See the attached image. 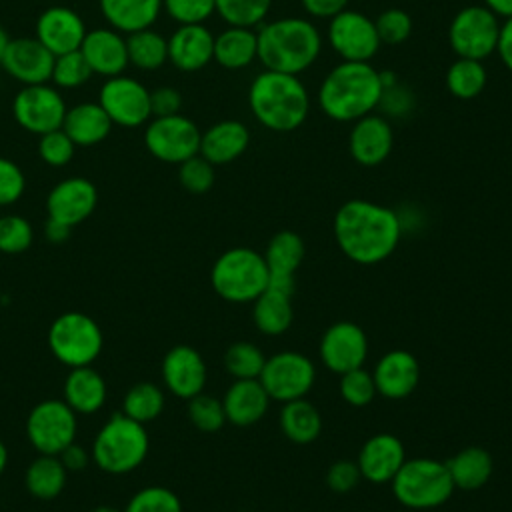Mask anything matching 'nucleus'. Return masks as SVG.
Instances as JSON below:
<instances>
[{
	"mask_svg": "<svg viewBox=\"0 0 512 512\" xmlns=\"http://www.w3.org/2000/svg\"><path fill=\"white\" fill-rule=\"evenodd\" d=\"M334 240L340 252L362 266L384 262L394 254L402 236V220L396 210L364 200H346L332 220Z\"/></svg>",
	"mask_w": 512,
	"mask_h": 512,
	"instance_id": "f257e3e1",
	"label": "nucleus"
},
{
	"mask_svg": "<svg viewBox=\"0 0 512 512\" xmlns=\"http://www.w3.org/2000/svg\"><path fill=\"white\" fill-rule=\"evenodd\" d=\"M380 70L370 62H346L332 66L316 92L320 112L334 122H354L376 112L382 98Z\"/></svg>",
	"mask_w": 512,
	"mask_h": 512,
	"instance_id": "f03ea898",
	"label": "nucleus"
},
{
	"mask_svg": "<svg viewBox=\"0 0 512 512\" xmlns=\"http://www.w3.org/2000/svg\"><path fill=\"white\" fill-rule=\"evenodd\" d=\"M258 34V62L266 70L300 76L316 64L322 52V32L308 16H280L262 22Z\"/></svg>",
	"mask_w": 512,
	"mask_h": 512,
	"instance_id": "7ed1b4c3",
	"label": "nucleus"
},
{
	"mask_svg": "<svg viewBox=\"0 0 512 512\" xmlns=\"http://www.w3.org/2000/svg\"><path fill=\"white\" fill-rule=\"evenodd\" d=\"M248 108L266 130L288 134L306 122L310 94L300 76L264 68L248 86Z\"/></svg>",
	"mask_w": 512,
	"mask_h": 512,
	"instance_id": "20e7f679",
	"label": "nucleus"
},
{
	"mask_svg": "<svg viewBox=\"0 0 512 512\" xmlns=\"http://www.w3.org/2000/svg\"><path fill=\"white\" fill-rule=\"evenodd\" d=\"M148 448L150 438L144 424L118 412L94 436L90 456L106 474H128L144 462Z\"/></svg>",
	"mask_w": 512,
	"mask_h": 512,
	"instance_id": "39448f33",
	"label": "nucleus"
},
{
	"mask_svg": "<svg viewBox=\"0 0 512 512\" xmlns=\"http://www.w3.org/2000/svg\"><path fill=\"white\" fill-rule=\"evenodd\" d=\"M268 274L270 272L262 252L248 246H234L224 250L214 260L210 284L222 300L232 304H248L266 290Z\"/></svg>",
	"mask_w": 512,
	"mask_h": 512,
	"instance_id": "423d86ee",
	"label": "nucleus"
},
{
	"mask_svg": "<svg viewBox=\"0 0 512 512\" xmlns=\"http://www.w3.org/2000/svg\"><path fill=\"white\" fill-rule=\"evenodd\" d=\"M390 486L398 504L410 510L440 508L456 490L446 462L428 456L406 458Z\"/></svg>",
	"mask_w": 512,
	"mask_h": 512,
	"instance_id": "0eeeda50",
	"label": "nucleus"
},
{
	"mask_svg": "<svg viewBox=\"0 0 512 512\" xmlns=\"http://www.w3.org/2000/svg\"><path fill=\"white\" fill-rule=\"evenodd\" d=\"M104 336L98 322L84 312H64L48 328V348L52 356L68 366H90L102 352Z\"/></svg>",
	"mask_w": 512,
	"mask_h": 512,
	"instance_id": "6e6552de",
	"label": "nucleus"
},
{
	"mask_svg": "<svg viewBox=\"0 0 512 512\" xmlns=\"http://www.w3.org/2000/svg\"><path fill=\"white\" fill-rule=\"evenodd\" d=\"M502 20L482 4L460 8L448 24V44L456 58L486 60L496 54Z\"/></svg>",
	"mask_w": 512,
	"mask_h": 512,
	"instance_id": "1a4fd4ad",
	"label": "nucleus"
},
{
	"mask_svg": "<svg viewBox=\"0 0 512 512\" xmlns=\"http://www.w3.org/2000/svg\"><path fill=\"white\" fill-rule=\"evenodd\" d=\"M78 414L62 400L38 402L26 418V438L38 454L58 456L68 444L76 442Z\"/></svg>",
	"mask_w": 512,
	"mask_h": 512,
	"instance_id": "9d476101",
	"label": "nucleus"
},
{
	"mask_svg": "<svg viewBox=\"0 0 512 512\" xmlns=\"http://www.w3.org/2000/svg\"><path fill=\"white\" fill-rule=\"evenodd\" d=\"M258 380L268 392L270 400L284 404L308 396L316 382V366L302 352L282 350L266 356Z\"/></svg>",
	"mask_w": 512,
	"mask_h": 512,
	"instance_id": "9b49d317",
	"label": "nucleus"
},
{
	"mask_svg": "<svg viewBox=\"0 0 512 512\" xmlns=\"http://www.w3.org/2000/svg\"><path fill=\"white\" fill-rule=\"evenodd\" d=\"M200 128L184 114L154 116L144 128V146L160 162L180 164L200 152Z\"/></svg>",
	"mask_w": 512,
	"mask_h": 512,
	"instance_id": "f8f14e48",
	"label": "nucleus"
},
{
	"mask_svg": "<svg viewBox=\"0 0 512 512\" xmlns=\"http://www.w3.org/2000/svg\"><path fill=\"white\" fill-rule=\"evenodd\" d=\"M326 38L330 48L346 62H370L382 46L374 18L354 8H346L328 20Z\"/></svg>",
	"mask_w": 512,
	"mask_h": 512,
	"instance_id": "ddd939ff",
	"label": "nucleus"
},
{
	"mask_svg": "<svg viewBox=\"0 0 512 512\" xmlns=\"http://www.w3.org/2000/svg\"><path fill=\"white\" fill-rule=\"evenodd\" d=\"M66 110L64 96L48 82L22 86L12 100V116L16 124L38 136L62 128Z\"/></svg>",
	"mask_w": 512,
	"mask_h": 512,
	"instance_id": "4468645a",
	"label": "nucleus"
},
{
	"mask_svg": "<svg viewBox=\"0 0 512 512\" xmlns=\"http://www.w3.org/2000/svg\"><path fill=\"white\" fill-rule=\"evenodd\" d=\"M98 104L114 126L138 128L152 118L150 90L140 80L126 74L104 80L98 92Z\"/></svg>",
	"mask_w": 512,
	"mask_h": 512,
	"instance_id": "2eb2a0df",
	"label": "nucleus"
},
{
	"mask_svg": "<svg viewBox=\"0 0 512 512\" xmlns=\"http://www.w3.org/2000/svg\"><path fill=\"white\" fill-rule=\"evenodd\" d=\"M318 358L334 374L364 366L368 358V336L364 328L350 320L330 324L318 344Z\"/></svg>",
	"mask_w": 512,
	"mask_h": 512,
	"instance_id": "dca6fc26",
	"label": "nucleus"
},
{
	"mask_svg": "<svg viewBox=\"0 0 512 512\" xmlns=\"http://www.w3.org/2000/svg\"><path fill=\"white\" fill-rule=\"evenodd\" d=\"M160 372L166 390L182 400H190L204 392L208 380V368L202 354L188 344L172 346L162 358Z\"/></svg>",
	"mask_w": 512,
	"mask_h": 512,
	"instance_id": "f3484780",
	"label": "nucleus"
},
{
	"mask_svg": "<svg viewBox=\"0 0 512 512\" xmlns=\"http://www.w3.org/2000/svg\"><path fill=\"white\" fill-rule=\"evenodd\" d=\"M394 148V130L386 116L366 114L352 122L348 132V152L352 160L364 168L380 166Z\"/></svg>",
	"mask_w": 512,
	"mask_h": 512,
	"instance_id": "a211bd4d",
	"label": "nucleus"
},
{
	"mask_svg": "<svg viewBox=\"0 0 512 512\" xmlns=\"http://www.w3.org/2000/svg\"><path fill=\"white\" fill-rule=\"evenodd\" d=\"M54 54L34 36H22V38H10L2 68L4 72L20 82L22 86L32 84H44L52 76L54 66Z\"/></svg>",
	"mask_w": 512,
	"mask_h": 512,
	"instance_id": "6ab92c4d",
	"label": "nucleus"
},
{
	"mask_svg": "<svg viewBox=\"0 0 512 512\" xmlns=\"http://www.w3.org/2000/svg\"><path fill=\"white\" fill-rule=\"evenodd\" d=\"M96 204L98 190L84 176H70L60 180L46 196L48 218L64 222L72 228L84 222L96 210Z\"/></svg>",
	"mask_w": 512,
	"mask_h": 512,
	"instance_id": "aec40b11",
	"label": "nucleus"
},
{
	"mask_svg": "<svg viewBox=\"0 0 512 512\" xmlns=\"http://www.w3.org/2000/svg\"><path fill=\"white\" fill-rule=\"evenodd\" d=\"M372 378L378 396L386 400H404L420 382V362L412 352L394 348L376 360Z\"/></svg>",
	"mask_w": 512,
	"mask_h": 512,
	"instance_id": "412c9836",
	"label": "nucleus"
},
{
	"mask_svg": "<svg viewBox=\"0 0 512 512\" xmlns=\"http://www.w3.org/2000/svg\"><path fill=\"white\" fill-rule=\"evenodd\" d=\"M404 460V444L390 432H378L366 438L356 456L362 480L372 484H390Z\"/></svg>",
	"mask_w": 512,
	"mask_h": 512,
	"instance_id": "4be33fe9",
	"label": "nucleus"
},
{
	"mask_svg": "<svg viewBox=\"0 0 512 512\" xmlns=\"http://www.w3.org/2000/svg\"><path fill=\"white\" fill-rule=\"evenodd\" d=\"M86 32L80 14L68 6H50L36 20V38L54 56L80 50Z\"/></svg>",
	"mask_w": 512,
	"mask_h": 512,
	"instance_id": "5701e85b",
	"label": "nucleus"
},
{
	"mask_svg": "<svg viewBox=\"0 0 512 512\" xmlns=\"http://www.w3.org/2000/svg\"><path fill=\"white\" fill-rule=\"evenodd\" d=\"M80 52L92 74L112 78L124 74L128 68L126 36L110 26L88 30L80 44Z\"/></svg>",
	"mask_w": 512,
	"mask_h": 512,
	"instance_id": "b1692460",
	"label": "nucleus"
},
{
	"mask_svg": "<svg viewBox=\"0 0 512 512\" xmlns=\"http://www.w3.org/2000/svg\"><path fill=\"white\" fill-rule=\"evenodd\" d=\"M214 60V34L206 24H180L168 36V62L180 72H198Z\"/></svg>",
	"mask_w": 512,
	"mask_h": 512,
	"instance_id": "393cba45",
	"label": "nucleus"
},
{
	"mask_svg": "<svg viewBox=\"0 0 512 512\" xmlns=\"http://www.w3.org/2000/svg\"><path fill=\"white\" fill-rule=\"evenodd\" d=\"M270 402L272 400L258 378L234 380L222 396L226 422L238 428L258 424L266 416Z\"/></svg>",
	"mask_w": 512,
	"mask_h": 512,
	"instance_id": "a878e982",
	"label": "nucleus"
},
{
	"mask_svg": "<svg viewBox=\"0 0 512 512\" xmlns=\"http://www.w3.org/2000/svg\"><path fill=\"white\" fill-rule=\"evenodd\" d=\"M250 146V130L244 122L228 118L208 126L200 134V156L214 166L238 160Z\"/></svg>",
	"mask_w": 512,
	"mask_h": 512,
	"instance_id": "bb28decb",
	"label": "nucleus"
},
{
	"mask_svg": "<svg viewBox=\"0 0 512 512\" xmlns=\"http://www.w3.org/2000/svg\"><path fill=\"white\" fill-rule=\"evenodd\" d=\"M112 120L98 102H80L66 110L62 130L76 146L88 148L104 142L112 130Z\"/></svg>",
	"mask_w": 512,
	"mask_h": 512,
	"instance_id": "cd10ccee",
	"label": "nucleus"
},
{
	"mask_svg": "<svg viewBox=\"0 0 512 512\" xmlns=\"http://www.w3.org/2000/svg\"><path fill=\"white\" fill-rule=\"evenodd\" d=\"M258 60V34L248 26H226L214 36V62L224 70H244Z\"/></svg>",
	"mask_w": 512,
	"mask_h": 512,
	"instance_id": "c85d7f7f",
	"label": "nucleus"
},
{
	"mask_svg": "<svg viewBox=\"0 0 512 512\" xmlns=\"http://www.w3.org/2000/svg\"><path fill=\"white\" fill-rule=\"evenodd\" d=\"M62 400L76 412V414H94L106 402V382L98 370L90 366L70 368L64 388Z\"/></svg>",
	"mask_w": 512,
	"mask_h": 512,
	"instance_id": "c756f323",
	"label": "nucleus"
},
{
	"mask_svg": "<svg viewBox=\"0 0 512 512\" xmlns=\"http://www.w3.org/2000/svg\"><path fill=\"white\" fill-rule=\"evenodd\" d=\"M110 28L126 34L152 28L162 12V0H98Z\"/></svg>",
	"mask_w": 512,
	"mask_h": 512,
	"instance_id": "7c9ffc66",
	"label": "nucleus"
},
{
	"mask_svg": "<svg viewBox=\"0 0 512 512\" xmlns=\"http://www.w3.org/2000/svg\"><path fill=\"white\" fill-rule=\"evenodd\" d=\"M456 490L474 492L488 484L494 472V460L482 446H466L446 460Z\"/></svg>",
	"mask_w": 512,
	"mask_h": 512,
	"instance_id": "2f4dec72",
	"label": "nucleus"
},
{
	"mask_svg": "<svg viewBox=\"0 0 512 512\" xmlns=\"http://www.w3.org/2000/svg\"><path fill=\"white\" fill-rule=\"evenodd\" d=\"M278 424L286 440L298 446L312 444L322 432L320 410L306 398L284 402L278 414Z\"/></svg>",
	"mask_w": 512,
	"mask_h": 512,
	"instance_id": "473e14b6",
	"label": "nucleus"
},
{
	"mask_svg": "<svg viewBox=\"0 0 512 512\" xmlns=\"http://www.w3.org/2000/svg\"><path fill=\"white\" fill-rule=\"evenodd\" d=\"M292 320H294L292 296L266 288L252 302V322L256 330L264 336L284 334L292 326Z\"/></svg>",
	"mask_w": 512,
	"mask_h": 512,
	"instance_id": "72a5a7b5",
	"label": "nucleus"
},
{
	"mask_svg": "<svg viewBox=\"0 0 512 512\" xmlns=\"http://www.w3.org/2000/svg\"><path fill=\"white\" fill-rule=\"evenodd\" d=\"M66 478L68 472L58 456L40 454L28 464L24 472V486L34 498L52 500L64 490Z\"/></svg>",
	"mask_w": 512,
	"mask_h": 512,
	"instance_id": "f704fd0d",
	"label": "nucleus"
},
{
	"mask_svg": "<svg viewBox=\"0 0 512 512\" xmlns=\"http://www.w3.org/2000/svg\"><path fill=\"white\" fill-rule=\"evenodd\" d=\"M126 50L128 64L144 72H154L168 62V38L154 28L126 34Z\"/></svg>",
	"mask_w": 512,
	"mask_h": 512,
	"instance_id": "c9c22d12",
	"label": "nucleus"
},
{
	"mask_svg": "<svg viewBox=\"0 0 512 512\" xmlns=\"http://www.w3.org/2000/svg\"><path fill=\"white\" fill-rule=\"evenodd\" d=\"M446 90L456 100H474L488 84V70L482 60L456 58L444 76Z\"/></svg>",
	"mask_w": 512,
	"mask_h": 512,
	"instance_id": "e433bc0d",
	"label": "nucleus"
},
{
	"mask_svg": "<svg viewBox=\"0 0 512 512\" xmlns=\"http://www.w3.org/2000/svg\"><path fill=\"white\" fill-rule=\"evenodd\" d=\"M262 254L270 274H296L304 260L306 246L300 234L292 230H280L268 240Z\"/></svg>",
	"mask_w": 512,
	"mask_h": 512,
	"instance_id": "4c0bfd02",
	"label": "nucleus"
},
{
	"mask_svg": "<svg viewBox=\"0 0 512 512\" xmlns=\"http://www.w3.org/2000/svg\"><path fill=\"white\" fill-rule=\"evenodd\" d=\"M164 392L154 382H138L122 398V414L146 424L158 418L164 410Z\"/></svg>",
	"mask_w": 512,
	"mask_h": 512,
	"instance_id": "58836bf2",
	"label": "nucleus"
},
{
	"mask_svg": "<svg viewBox=\"0 0 512 512\" xmlns=\"http://www.w3.org/2000/svg\"><path fill=\"white\" fill-rule=\"evenodd\" d=\"M266 362L264 350L248 340H238L230 344L224 352V368L234 380L258 378Z\"/></svg>",
	"mask_w": 512,
	"mask_h": 512,
	"instance_id": "ea45409f",
	"label": "nucleus"
},
{
	"mask_svg": "<svg viewBox=\"0 0 512 512\" xmlns=\"http://www.w3.org/2000/svg\"><path fill=\"white\" fill-rule=\"evenodd\" d=\"M216 14L230 26H260L270 8L272 0H214Z\"/></svg>",
	"mask_w": 512,
	"mask_h": 512,
	"instance_id": "a19ab883",
	"label": "nucleus"
},
{
	"mask_svg": "<svg viewBox=\"0 0 512 512\" xmlns=\"http://www.w3.org/2000/svg\"><path fill=\"white\" fill-rule=\"evenodd\" d=\"M90 76H92V70L80 50L66 52V54H60L54 58L50 80L54 82V86L58 90L60 88H64V90L80 88L90 80Z\"/></svg>",
	"mask_w": 512,
	"mask_h": 512,
	"instance_id": "79ce46f5",
	"label": "nucleus"
},
{
	"mask_svg": "<svg viewBox=\"0 0 512 512\" xmlns=\"http://www.w3.org/2000/svg\"><path fill=\"white\" fill-rule=\"evenodd\" d=\"M338 392H340L342 400L354 408L368 406L378 394L372 372H368L364 366L340 374Z\"/></svg>",
	"mask_w": 512,
	"mask_h": 512,
	"instance_id": "37998d69",
	"label": "nucleus"
},
{
	"mask_svg": "<svg viewBox=\"0 0 512 512\" xmlns=\"http://www.w3.org/2000/svg\"><path fill=\"white\" fill-rule=\"evenodd\" d=\"M188 420L192 422V426L200 432H218L224 424H226V414H224V406L222 400L210 394H196L194 398L188 400Z\"/></svg>",
	"mask_w": 512,
	"mask_h": 512,
	"instance_id": "c03bdc74",
	"label": "nucleus"
},
{
	"mask_svg": "<svg viewBox=\"0 0 512 512\" xmlns=\"http://www.w3.org/2000/svg\"><path fill=\"white\" fill-rule=\"evenodd\" d=\"M124 512H182V502L166 486H146L128 500Z\"/></svg>",
	"mask_w": 512,
	"mask_h": 512,
	"instance_id": "a18cd8bd",
	"label": "nucleus"
},
{
	"mask_svg": "<svg viewBox=\"0 0 512 512\" xmlns=\"http://www.w3.org/2000/svg\"><path fill=\"white\" fill-rule=\"evenodd\" d=\"M178 182L190 194H204L216 182V166L196 154L178 164Z\"/></svg>",
	"mask_w": 512,
	"mask_h": 512,
	"instance_id": "49530a36",
	"label": "nucleus"
},
{
	"mask_svg": "<svg viewBox=\"0 0 512 512\" xmlns=\"http://www.w3.org/2000/svg\"><path fill=\"white\" fill-rule=\"evenodd\" d=\"M376 32L382 44L386 46H398L402 42H406L412 34V16L396 6H390L386 10H382L376 18Z\"/></svg>",
	"mask_w": 512,
	"mask_h": 512,
	"instance_id": "de8ad7c7",
	"label": "nucleus"
},
{
	"mask_svg": "<svg viewBox=\"0 0 512 512\" xmlns=\"http://www.w3.org/2000/svg\"><path fill=\"white\" fill-rule=\"evenodd\" d=\"M34 228L32 224L18 214L0 216V252L4 254H22L32 246Z\"/></svg>",
	"mask_w": 512,
	"mask_h": 512,
	"instance_id": "09e8293b",
	"label": "nucleus"
},
{
	"mask_svg": "<svg viewBox=\"0 0 512 512\" xmlns=\"http://www.w3.org/2000/svg\"><path fill=\"white\" fill-rule=\"evenodd\" d=\"M74 152H76V144L70 140V136L62 128L46 132L38 140V156L48 166H54V168L66 166L74 158Z\"/></svg>",
	"mask_w": 512,
	"mask_h": 512,
	"instance_id": "8fccbe9b",
	"label": "nucleus"
},
{
	"mask_svg": "<svg viewBox=\"0 0 512 512\" xmlns=\"http://www.w3.org/2000/svg\"><path fill=\"white\" fill-rule=\"evenodd\" d=\"M162 10L180 24H204L216 14L214 0H162Z\"/></svg>",
	"mask_w": 512,
	"mask_h": 512,
	"instance_id": "3c124183",
	"label": "nucleus"
},
{
	"mask_svg": "<svg viewBox=\"0 0 512 512\" xmlns=\"http://www.w3.org/2000/svg\"><path fill=\"white\" fill-rule=\"evenodd\" d=\"M26 190V176L22 168L10 160L0 156V208L12 206L22 198Z\"/></svg>",
	"mask_w": 512,
	"mask_h": 512,
	"instance_id": "603ef678",
	"label": "nucleus"
},
{
	"mask_svg": "<svg viewBox=\"0 0 512 512\" xmlns=\"http://www.w3.org/2000/svg\"><path fill=\"white\" fill-rule=\"evenodd\" d=\"M362 480L356 460H336L326 470V486L336 494L352 492Z\"/></svg>",
	"mask_w": 512,
	"mask_h": 512,
	"instance_id": "864d4df0",
	"label": "nucleus"
},
{
	"mask_svg": "<svg viewBox=\"0 0 512 512\" xmlns=\"http://www.w3.org/2000/svg\"><path fill=\"white\" fill-rule=\"evenodd\" d=\"M378 108H382L392 118H402L414 110V94L408 86L398 80L382 90V98Z\"/></svg>",
	"mask_w": 512,
	"mask_h": 512,
	"instance_id": "5fc2aeb1",
	"label": "nucleus"
},
{
	"mask_svg": "<svg viewBox=\"0 0 512 512\" xmlns=\"http://www.w3.org/2000/svg\"><path fill=\"white\" fill-rule=\"evenodd\" d=\"M182 94L172 86H158L150 90V110L154 116H172L180 114Z\"/></svg>",
	"mask_w": 512,
	"mask_h": 512,
	"instance_id": "6e6d98bb",
	"label": "nucleus"
},
{
	"mask_svg": "<svg viewBox=\"0 0 512 512\" xmlns=\"http://www.w3.org/2000/svg\"><path fill=\"white\" fill-rule=\"evenodd\" d=\"M300 4L310 20H330L346 10L350 0H300Z\"/></svg>",
	"mask_w": 512,
	"mask_h": 512,
	"instance_id": "4d7b16f0",
	"label": "nucleus"
},
{
	"mask_svg": "<svg viewBox=\"0 0 512 512\" xmlns=\"http://www.w3.org/2000/svg\"><path fill=\"white\" fill-rule=\"evenodd\" d=\"M58 458H60V462L64 464L66 472H80V470H84V468L88 466V462L92 460L90 452H88L86 448L78 446L76 442L68 444V446L58 454Z\"/></svg>",
	"mask_w": 512,
	"mask_h": 512,
	"instance_id": "13d9d810",
	"label": "nucleus"
},
{
	"mask_svg": "<svg viewBox=\"0 0 512 512\" xmlns=\"http://www.w3.org/2000/svg\"><path fill=\"white\" fill-rule=\"evenodd\" d=\"M496 54H498L500 62L512 72V18H506L500 24Z\"/></svg>",
	"mask_w": 512,
	"mask_h": 512,
	"instance_id": "bf43d9fd",
	"label": "nucleus"
},
{
	"mask_svg": "<svg viewBox=\"0 0 512 512\" xmlns=\"http://www.w3.org/2000/svg\"><path fill=\"white\" fill-rule=\"evenodd\" d=\"M70 232H72V226L64 224V222H58L54 218H48L44 222V236L48 242L52 244H62L70 238Z\"/></svg>",
	"mask_w": 512,
	"mask_h": 512,
	"instance_id": "052dcab7",
	"label": "nucleus"
},
{
	"mask_svg": "<svg viewBox=\"0 0 512 512\" xmlns=\"http://www.w3.org/2000/svg\"><path fill=\"white\" fill-rule=\"evenodd\" d=\"M270 290H276L286 296H294L296 292V280L294 274H268V286Z\"/></svg>",
	"mask_w": 512,
	"mask_h": 512,
	"instance_id": "680f3d73",
	"label": "nucleus"
},
{
	"mask_svg": "<svg viewBox=\"0 0 512 512\" xmlns=\"http://www.w3.org/2000/svg\"><path fill=\"white\" fill-rule=\"evenodd\" d=\"M482 6H486L500 20L512 18V0H482Z\"/></svg>",
	"mask_w": 512,
	"mask_h": 512,
	"instance_id": "e2e57ef3",
	"label": "nucleus"
},
{
	"mask_svg": "<svg viewBox=\"0 0 512 512\" xmlns=\"http://www.w3.org/2000/svg\"><path fill=\"white\" fill-rule=\"evenodd\" d=\"M8 42H10V38H8V34H6V30L0 26V66H2V60H4V54H6V48H8Z\"/></svg>",
	"mask_w": 512,
	"mask_h": 512,
	"instance_id": "0e129e2a",
	"label": "nucleus"
},
{
	"mask_svg": "<svg viewBox=\"0 0 512 512\" xmlns=\"http://www.w3.org/2000/svg\"><path fill=\"white\" fill-rule=\"evenodd\" d=\"M6 464H8V450H6L4 442L0 440V476H2L4 468H6Z\"/></svg>",
	"mask_w": 512,
	"mask_h": 512,
	"instance_id": "69168bd1",
	"label": "nucleus"
},
{
	"mask_svg": "<svg viewBox=\"0 0 512 512\" xmlns=\"http://www.w3.org/2000/svg\"><path fill=\"white\" fill-rule=\"evenodd\" d=\"M90 512H124V510H118V508H112V506H98V508H94Z\"/></svg>",
	"mask_w": 512,
	"mask_h": 512,
	"instance_id": "338daca9",
	"label": "nucleus"
},
{
	"mask_svg": "<svg viewBox=\"0 0 512 512\" xmlns=\"http://www.w3.org/2000/svg\"><path fill=\"white\" fill-rule=\"evenodd\" d=\"M240 512H250V510H240Z\"/></svg>",
	"mask_w": 512,
	"mask_h": 512,
	"instance_id": "774afa93",
	"label": "nucleus"
}]
</instances>
